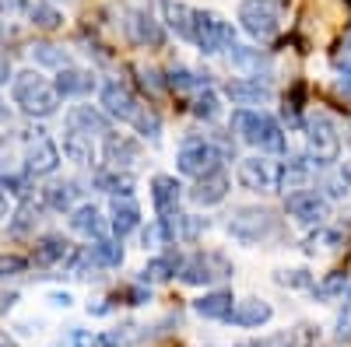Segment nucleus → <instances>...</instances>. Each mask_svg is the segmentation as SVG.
Masks as SVG:
<instances>
[{
  "mask_svg": "<svg viewBox=\"0 0 351 347\" xmlns=\"http://www.w3.org/2000/svg\"><path fill=\"white\" fill-rule=\"evenodd\" d=\"M180 264H183V253H176V249L148 259L144 270H141V284H165V281H172L176 274H180Z\"/></svg>",
  "mask_w": 351,
  "mask_h": 347,
  "instance_id": "7c9ffc66",
  "label": "nucleus"
},
{
  "mask_svg": "<svg viewBox=\"0 0 351 347\" xmlns=\"http://www.w3.org/2000/svg\"><path fill=\"white\" fill-rule=\"evenodd\" d=\"M0 190H4L8 196H18V200H28V193H32V176L21 168V172H4L0 176Z\"/></svg>",
  "mask_w": 351,
  "mask_h": 347,
  "instance_id": "79ce46f5",
  "label": "nucleus"
},
{
  "mask_svg": "<svg viewBox=\"0 0 351 347\" xmlns=\"http://www.w3.org/2000/svg\"><path fill=\"white\" fill-rule=\"evenodd\" d=\"M271 316H274L271 302H263V298H239L236 309H232V316H228V323L253 330V326H263V323L271 320Z\"/></svg>",
  "mask_w": 351,
  "mask_h": 347,
  "instance_id": "cd10ccee",
  "label": "nucleus"
},
{
  "mask_svg": "<svg viewBox=\"0 0 351 347\" xmlns=\"http://www.w3.org/2000/svg\"><path fill=\"white\" fill-rule=\"evenodd\" d=\"M109 309H112V305H109V298H99L95 305H92V302H88V316H106Z\"/></svg>",
  "mask_w": 351,
  "mask_h": 347,
  "instance_id": "603ef678",
  "label": "nucleus"
},
{
  "mask_svg": "<svg viewBox=\"0 0 351 347\" xmlns=\"http://www.w3.org/2000/svg\"><path fill=\"white\" fill-rule=\"evenodd\" d=\"M11 99H14V105L28 116V120H49V116H56V109H60V102H64L60 95H56L53 81H46L39 70L14 74Z\"/></svg>",
  "mask_w": 351,
  "mask_h": 347,
  "instance_id": "f03ea898",
  "label": "nucleus"
},
{
  "mask_svg": "<svg viewBox=\"0 0 351 347\" xmlns=\"http://www.w3.org/2000/svg\"><path fill=\"white\" fill-rule=\"evenodd\" d=\"M180 196H183V186L176 176H155L152 179V204H155L158 221H165L180 211Z\"/></svg>",
  "mask_w": 351,
  "mask_h": 347,
  "instance_id": "412c9836",
  "label": "nucleus"
},
{
  "mask_svg": "<svg viewBox=\"0 0 351 347\" xmlns=\"http://www.w3.org/2000/svg\"><path fill=\"white\" fill-rule=\"evenodd\" d=\"M165 88L176 95H200L211 88V74H197L190 67H172L165 74Z\"/></svg>",
  "mask_w": 351,
  "mask_h": 347,
  "instance_id": "c85d7f7f",
  "label": "nucleus"
},
{
  "mask_svg": "<svg viewBox=\"0 0 351 347\" xmlns=\"http://www.w3.org/2000/svg\"><path fill=\"white\" fill-rule=\"evenodd\" d=\"M60 148L56 140L46 137V130H36V137H28V148H25V172L32 179H43V176H53L60 168Z\"/></svg>",
  "mask_w": 351,
  "mask_h": 347,
  "instance_id": "9b49d317",
  "label": "nucleus"
},
{
  "mask_svg": "<svg viewBox=\"0 0 351 347\" xmlns=\"http://www.w3.org/2000/svg\"><path fill=\"white\" fill-rule=\"evenodd\" d=\"M141 231V246L144 249H158V246H172L169 235H165V224L162 221H152L148 228H137Z\"/></svg>",
  "mask_w": 351,
  "mask_h": 347,
  "instance_id": "c03bdc74",
  "label": "nucleus"
},
{
  "mask_svg": "<svg viewBox=\"0 0 351 347\" xmlns=\"http://www.w3.org/2000/svg\"><path fill=\"white\" fill-rule=\"evenodd\" d=\"M236 176H239L243 190H250V193H271L278 186V165L263 155H253V158L239 162Z\"/></svg>",
  "mask_w": 351,
  "mask_h": 347,
  "instance_id": "4468645a",
  "label": "nucleus"
},
{
  "mask_svg": "<svg viewBox=\"0 0 351 347\" xmlns=\"http://www.w3.org/2000/svg\"><path fill=\"white\" fill-rule=\"evenodd\" d=\"M43 4H53L56 8V4H74V0H43Z\"/></svg>",
  "mask_w": 351,
  "mask_h": 347,
  "instance_id": "052dcab7",
  "label": "nucleus"
},
{
  "mask_svg": "<svg viewBox=\"0 0 351 347\" xmlns=\"http://www.w3.org/2000/svg\"><path fill=\"white\" fill-rule=\"evenodd\" d=\"M239 25L243 32L267 42L281 32V18H285V4H278V0H243L239 4Z\"/></svg>",
  "mask_w": 351,
  "mask_h": 347,
  "instance_id": "423d86ee",
  "label": "nucleus"
},
{
  "mask_svg": "<svg viewBox=\"0 0 351 347\" xmlns=\"http://www.w3.org/2000/svg\"><path fill=\"white\" fill-rule=\"evenodd\" d=\"M14 81V70H11V60L4 53H0V88H4V84H11Z\"/></svg>",
  "mask_w": 351,
  "mask_h": 347,
  "instance_id": "3c124183",
  "label": "nucleus"
},
{
  "mask_svg": "<svg viewBox=\"0 0 351 347\" xmlns=\"http://www.w3.org/2000/svg\"><path fill=\"white\" fill-rule=\"evenodd\" d=\"M225 99H232V105H239V109H253V105H271L274 92L260 77H232L225 81Z\"/></svg>",
  "mask_w": 351,
  "mask_h": 347,
  "instance_id": "2eb2a0df",
  "label": "nucleus"
},
{
  "mask_svg": "<svg viewBox=\"0 0 351 347\" xmlns=\"http://www.w3.org/2000/svg\"><path fill=\"white\" fill-rule=\"evenodd\" d=\"M74 347H120L112 333H74Z\"/></svg>",
  "mask_w": 351,
  "mask_h": 347,
  "instance_id": "de8ad7c7",
  "label": "nucleus"
},
{
  "mask_svg": "<svg viewBox=\"0 0 351 347\" xmlns=\"http://www.w3.org/2000/svg\"><path fill=\"white\" fill-rule=\"evenodd\" d=\"M109 228L116 239H123L141 228V207L134 196H112L109 200Z\"/></svg>",
  "mask_w": 351,
  "mask_h": 347,
  "instance_id": "aec40b11",
  "label": "nucleus"
},
{
  "mask_svg": "<svg viewBox=\"0 0 351 347\" xmlns=\"http://www.w3.org/2000/svg\"><path fill=\"white\" fill-rule=\"evenodd\" d=\"M232 133L250 148H260L267 155H285L288 151V137L285 127L263 109H236L232 112Z\"/></svg>",
  "mask_w": 351,
  "mask_h": 347,
  "instance_id": "f257e3e1",
  "label": "nucleus"
},
{
  "mask_svg": "<svg viewBox=\"0 0 351 347\" xmlns=\"http://www.w3.org/2000/svg\"><path fill=\"white\" fill-rule=\"evenodd\" d=\"M236 347H263V344H260V340H239Z\"/></svg>",
  "mask_w": 351,
  "mask_h": 347,
  "instance_id": "bf43d9fd",
  "label": "nucleus"
},
{
  "mask_svg": "<svg viewBox=\"0 0 351 347\" xmlns=\"http://www.w3.org/2000/svg\"><path fill=\"white\" fill-rule=\"evenodd\" d=\"M225 231L232 235V242H239V246H260L278 231V214L271 207H260V204H243L228 214Z\"/></svg>",
  "mask_w": 351,
  "mask_h": 347,
  "instance_id": "7ed1b4c3",
  "label": "nucleus"
},
{
  "mask_svg": "<svg viewBox=\"0 0 351 347\" xmlns=\"http://www.w3.org/2000/svg\"><path fill=\"white\" fill-rule=\"evenodd\" d=\"M14 302H18V292H0V312L14 309Z\"/></svg>",
  "mask_w": 351,
  "mask_h": 347,
  "instance_id": "5fc2aeb1",
  "label": "nucleus"
},
{
  "mask_svg": "<svg viewBox=\"0 0 351 347\" xmlns=\"http://www.w3.org/2000/svg\"><path fill=\"white\" fill-rule=\"evenodd\" d=\"M25 267H28V259H25V256H18V253H0V281L25 274Z\"/></svg>",
  "mask_w": 351,
  "mask_h": 347,
  "instance_id": "a18cd8bd",
  "label": "nucleus"
},
{
  "mask_svg": "<svg viewBox=\"0 0 351 347\" xmlns=\"http://www.w3.org/2000/svg\"><path fill=\"white\" fill-rule=\"evenodd\" d=\"M225 60H228V67L243 70L246 77H260V74L271 70V56L263 49H253V46H236V42H232L225 49Z\"/></svg>",
  "mask_w": 351,
  "mask_h": 347,
  "instance_id": "4be33fe9",
  "label": "nucleus"
},
{
  "mask_svg": "<svg viewBox=\"0 0 351 347\" xmlns=\"http://www.w3.org/2000/svg\"><path fill=\"white\" fill-rule=\"evenodd\" d=\"M102 158L112 172H130L144 162V148H141V140L130 137V133H116L109 130L102 137Z\"/></svg>",
  "mask_w": 351,
  "mask_h": 347,
  "instance_id": "9d476101",
  "label": "nucleus"
},
{
  "mask_svg": "<svg viewBox=\"0 0 351 347\" xmlns=\"http://www.w3.org/2000/svg\"><path fill=\"white\" fill-rule=\"evenodd\" d=\"M71 231H77V235H84V239H106V231H109V221H106V214L95 207V204H77L74 211H71Z\"/></svg>",
  "mask_w": 351,
  "mask_h": 347,
  "instance_id": "b1692460",
  "label": "nucleus"
},
{
  "mask_svg": "<svg viewBox=\"0 0 351 347\" xmlns=\"http://www.w3.org/2000/svg\"><path fill=\"white\" fill-rule=\"evenodd\" d=\"M74 253V246L60 235V231H49V235L36 239V249H32V259L39 267H56V264H67V256Z\"/></svg>",
  "mask_w": 351,
  "mask_h": 347,
  "instance_id": "bb28decb",
  "label": "nucleus"
},
{
  "mask_svg": "<svg viewBox=\"0 0 351 347\" xmlns=\"http://www.w3.org/2000/svg\"><path fill=\"white\" fill-rule=\"evenodd\" d=\"M309 292H313L316 302H334V298H341V295L348 292V274H344V270H334V274H327L324 281H316Z\"/></svg>",
  "mask_w": 351,
  "mask_h": 347,
  "instance_id": "58836bf2",
  "label": "nucleus"
},
{
  "mask_svg": "<svg viewBox=\"0 0 351 347\" xmlns=\"http://www.w3.org/2000/svg\"><path fill=\"white\" fill-rule=\"evenodd\" d=\"M60 155L67 162H74L77 168H92L95 165V137H84L77 130H64V140H60Z\"/></svg>",
  "mask_w": 351,
  "mask_h": 347,
  "instance_id": "a878e982",
  "label": "nucleus"
},
{
  "mask_svg": "<svg viewBox=\"0 0 351 347\" xmlns=\"http://www.w3.org/2000/svg\"><path fill=\"white\" fill-rule=\"evenodd\" d=\"M285 211L306 228H319L330 218V200L324 193H316V190H302L295 196H285Z\"/></svg>",
  "mask_w": 351,
  "mask_h": 347,
  "instance_id": "f8f14e48",
  "label": "nucleus"
},
{
  "mask_svg": "<svg viewBox=\"0 0 351 347\" xmlns=\"http://www.w3.org/2000/svg\"><path fill=\"white\" fill-rule=\"evenodd\" d=\"M28 21H32L36 28H43V32H56V28L64 25V11L53 8V4H43V0H36V4L28 8Z\"/></svg>",
  "mask_w": 351,
  "mask_h": 347,
  "instance_id": "ea45409f",
  "label": "nucleus"
},
{
  "mask_svg": "<svg viewBox=\"0 0 351 347\" xmlns=\"http://www.w3.org/2000/svg\"><path fill=\"white\" fill-rule=\"evenodd\" d=\"M43 211H46L43 200H39V204L32 196L21 200V204L11 211V218H8V231H11V235H32V231L39 228V221H43Z\"/></svg>",
  "mask_w": 351,
  "mask_h": 347,
  "instance_id": "2f4dec72",
  "label": "nucleus"
},
{
  "mask_svg": "<svg viewBox=\"0 0 351 347\" xmlns=\"http://www.w3.org/2000/svg\"><path fill=\"white\" fill-rule=\"evenodd\" d=\"M127 305H141V302H148V292H144V287H130V292H127Z\"/></svg>",
  "mask_w": 351,
  "mask_h": 347,
  "instance_id": "864d4df0",
  "label": "nucleus"
},
{
  "mask_svg": "<svg viewBox=\"0 0 351 347\" xmlns=\"http://www.w3.org/2000/svg\"><path fill=\"white\" fill-rule=\"evenodd\" d=\"M190 112L197 116V120H208V123H215L218 116H221V99H218V92H200V95H193V105H190Z\"/></svg>",
  "mask_w": 351,
  "mask_h": 347,
  "instance_id": "a19ab883",
  "label": "nucleus"
},
{
  "mask_svg": "<svg viewBox=\"0 0 351 347\" xmlns=\"http://www.w3.org/2000/svg\"><path fill=\"white\" fill-rule=\"evenodd\" d=\"M95 74L92 70H84V67H64V70H56V81H53V88L60 99H81V95H92L95 92Z\"/></svg>",
  "mask_w": 351,
  "mask_h": 347,
  "instance_id": "a211bd4d",
  "label": "nucleus"
},
{
  "mask_svg": "<svg viewBox=\"0 0 351 347\" xmlns=\"http://www.w3.org/2000/svg\"><path fill=\"white\" fill-rule=\"evenodd\" d=\"M28 53H32V60H36L39 67H49V70H64V67H71L67 49H64V46H56V42L39 39V42L28 46Z\"/></svg>",
  "mask_w": 351,
  "mask_h": 347,
  "instance_id": "f704fd0d",
  "label": "nucleus"
},
{
  "mask_svg": "<svg viewBox=\"0 0 351 347\" xmlns=\"http://www.w3.org/2000/svg\"><path fill=\"white\" fill-rule=\"evenodd\" d=\"M190 42L200 49V53H221L236 42V28L232 21H225L218 11H200L197 8V21H193V36Z\"/></svg>",
  "mask_w": 351,
  "mask_h": 347,
  "instance_id": "6e6552de",
  "label": "nucleus"
},
{
  "mask_svg": "<svg viewBox=\"0 0 351 347\" xmlns=\"http://www.w3.org/2000/svg\"><path fill=\"white\" fill-rule=\"evenodd\" d=\"M302 130H306V158L316 168L337 165V158H341V133H337L330 116L327 112H309L302 120Z\"/></svg>",
  "mask_w": 351,
  "mask_h": 347,
  "instance_id": "20e7f679",
  "label": "nucleus"
},
{
  "mask_svg": "<svg viewBox=\"0 0 351 347\" xmlns=\"http://www.w3.org/2000/svg\"><path fill=\"white\" fill-rule=\"evenodd\" d=\"M348 144H351V133H348Z\"/></svg>",
  "mask_w": 351,
  "mask_h": 347,
  "instance_id": "680f3d73",
  "label": "nucleus"
},
{
  "mask_svg": "<svg viewBox=\"0 0 351 347\" xmlns=\"http://www.w3.org/2000/svg\"><path fill=\"white\" fill-rule=\"evenodd\" d=\"M67 127L84 133V137H106L112 127H109V116L99 109V105H71L67 112Z\"/></svg>",
  "mask_w": 351,
  "mask_h": 347,
  "instance_id": "6ab92c4d",
  "label": "nucleus"
},
{
  "mask_svg": "<svg viewBox=\"0 0 351 347\" xmlns=\"http://www.w3.org/2000/svg\"><path fill=\"white\" fill-rule=\"evenodd\" d=\"M316 340V330L309 323H299L291 330H281V333H271L267 340H260L263 347H313Z\"/></svg>",
  "mask_w": 351,
  "mask_h": 347,
  "instance_id": "e433bc0d",
  "label": "nucleus"
},
{
  "mask_svg": "<svg viewBox=\"0 0 351 347\" xmlns=\"http://www.w3.org/2000/svg\"><path fill=\"white\" fill-rule=\"evenodd\" d=\"M99 109L109 116V120L130 123L137 116V109H141V99L134 95V88L123 77H109V81H102V88H99Z\"/></svg>",
  "mask_w": 351,
  "mask_h": 347,
  "instance_id": "1a4fd4ad",
  "label": "nucleus"
},
{
  "mask_svg": "<svg viewBox=\"0 0 351 347\" xmlns=\"http://www.w3.org/2000/svg\"><path fill=\"white\" fill-rule=\"evenodd\" d=\"M176 168L197 183V179H204V176H211V172L221 168V155L215 151V144L208 137H186L183 148L176 151Z\"/></svg>",
  "mask_w": 351,
  "mask_h": 347,
  "instance_id": "0eeeda50",
  "label": "nucleus"
},
{
  "mask_svg": "<svg viewBox=\"0 0 351 347\" xmlns=\"http://www.w3.org/2000/svg\"><path fill=\"white\" fill-rule=\"evenodd\" d=\"M0 347H18V340H14L8 330H0Z\"/></svg>",
  "mask_w": 351,
  "mask_h": 347,
  "instance_id": "4d7b16f0",
  "label": "nucleus"
},
{
  "mask_svg": "<svg viewBox=\"0 0 351 347\" xmlns=\"http://www.w3.org/2000/svg\"><path fill=\"white\" fill-rule=\"evenodd\" d=\"M274 281L281 284V287H313L316 281H313V274L306 270V267H288V270H278L274 274Z\"/></svg>",
  "mask_w": 351,
  "mask_h": 347,
  "instance_id": "37998d69",
  "label": "nucleus"
},
{
  "mask_svg": "<svg viewBox=\"0 0 351 347\" xmlns=\"http://www.w3.org/2000/svg\"><path fill=\"white\" fill-rule=\"evenodd\" d=\"M77 196H81V186H77V179H49L46 186H43V207H49V211H56V214H71L74 211V204H77Z\"/></svg>",
  "mask_w": 351,
  "mask_h": 347,
  "instance_id": "5701e85b",
  "label": "nucleus"
},
{
  "mask_svg": "<svg viewBox=\"0 0 351 347\" xmlns=\"http://www.w3.org/2000/svg\"><path fill=\"white\" fill-rule=\"evenodd\" d=\"M162 11H165V28H169V32H176L180 39L190 42L193 21H197V8L183 4V0H162Z\"/></svg>",
  "mask_w": 351,
  "mask_h": 347,
  "instance_id": "c756f323",
  "label": "nucleus"
},
{
  "mask_svg": "<svg viewBox=\"0 0 351 347\" xmlns=\"http://www.w3.org/2000/svg\"><path fill=\"white\" fill-rule=\"evenodd\" d=\"M95 190L109 193V196H134V176L130 172H112V168H99L92 176Z\"/></svg>",
  "mask_w": 351,
  "mask_h": 347,
  "instance_id": "72a5a7b5",
  "label": "nucleus"
},
{
  "mask_svg": "<svg viewBox=\"0 0 351 347\" xmlns=\"http://www.w3.org/2000/svg\"><path fill=\"white\" fill-rule=\"evenodd\" d=\"M123 32L134 46H148V49H158L165 42V25L152 14V11H127V21H123Z\"/></svg>",
  "mask_w": 351,
  "mask_h": 347,
  "instance_id": "ddd939ff",
  "label": "nucleus"
},
{
  "mask_svg": "<svg viewBox=\"0 0 351 347\" xmlns=\"http://www.w3.org/2000/svg\"><path fill=\"white\" fill-rule=\"evenodd\" d=\"M8 120H11V109H8L4 99H0V123H8Z\"/></svg>",
  "mask_w": 351,
  "mask_h": 347,
  "instance_id": "13d9d810",
  "label": "nucleus"
},
{
  "mask_svg": "<svg viewBox=\"0 0 351 347\" xmlns=\"http://www.w3.org/2000/svg\"><path fill=\"white\" fill-rule=\"evenodd\" d=\"M46 302L56 305V309H71V305H74V295H71V292H49Z\"/></svg>",
  "mask_w": 351,
  "mask_h": 347,
  "instance_id": "8fccbe9b",
  "label": "nucleus"
},
{
  "mask_svg": "<svg viewBox=\"0 0 351 347\" xmlns=\"http://www.w3.org/2000/svg\"><path fill=\"white\" fill-rule=\"evenodd\" d=\"M236 274V267L228 264L225 253H215V249H200V253H190L183 256L180 264V281L190 284V287H204V284H215V281H228Z\"/></svg>",
  "mask_w": 351,
  "mask_h": 347,
  "instance_id": "39448f33",
  "label": "nucleus"
},
{
  "mask_svg": "<svg viewBox=\"0 0 351 347\" xmlns=\"http://www.w3.org/2000/svg\"><path fill=\"white\" fill-rule=\"evenodd\" d=\"M208 140L215 144V151L221 155V162H236V137H232V133L215 130V133H208Z\"/></svg>",
  "mask_w": 351,
  "mask_h": 347,
  "instance_id": "49530a36",
  "label": "nucleus"
},
{
  "mask_svg": "<svg viewBox=\"0 0 351 347\" xmlns=\"http://www.w3.org/2000/svg\"><path fill=\"white\" fill-rule=\"evenodd\" d=\"M232 309H236V298H232V292H225V287L200 295V298L193 302V312L204 316V320H228Z\"/></svg>",
  "mask_w": 351,
  "mask_h": 347,
  "instance_id": "473e14b6",
  "label": "nucleus"
},
{
  "mask_svg": "<svg viewBox=\"0 0 351 347\" xmlns=\"http://www.w3.org/2000/svg\"><path fill=\"white\" fill-rule=\"evenodd\" d=\"M334 337L341 344H351V302L337 312V323H334Z\"/></svg>",
  "mask_w": 351,
  "mask_h": 347,
  "instance_id": "09e8293b",
  "label": "nucleus"
},
{
  "mask_svg": "<svg viewBox=\"0 0 351 347\" xmlns=\"http://www.w3.org/2000/svg\"><path fill=\"white\" fill-rule=\"evenodd\" d=\"M88 253H92V259L102 267V270H116V267H123V246L120 239H95L92 246H88Z\"/></svg>",
  "mask_w": 351,
  "mask_h": 347,
  "instance_id": "c9c22d12",
  "label": "nucleus"
},
{
  "mask_svg": "<svg viewBox=\"0 0 351 347\" xmlns=\"http://www.w3.org/2000/svg\"><path fill=\"white\" fill-rule=\"evenodd\" d=\"M228 190H232V179L225 176V172L218 168V172H211V176H204V179H197L190 190H186V196L193 200L197 207H218L221 200L228 196Z\"/></svg>",
  "mask_w": 351,
  "mask_h": 347,
  "instance_id": "f3484780",
  "label": "nucleus"
},
{
  "mask_svg": "<svg viewBox=\"0 0 351 347\" xmlns=\"http://www.w3.org/2000/svg\"><path fill=\"white\" fill-rule=\"evenodd\" d=\"M130 127H134V133H137V140H158L162 137V116L152 109V105H141L137 109V116L130 120Z\"/></svg>",
  "mask_w": 351,
  "mask_h": 347,
  "instance_id": "4c0bfd02",
  "label": "nucleus"
},
{
  "mask_svg": "<svg viewBox=\"0 0 351 347\" xmlns=\"http://www.w3.org/2000/svg\"><path fill=\"white\" fill-rule=\"evenodd\" d=\"M313 176H316V165L309 158H285L278 165V190L285 196H295V193L309 190Z\"/></svg>",
  "mask_w": 351,
  "mask_h": 347,
  "instance_id": "dca6fc26",
  "label": "nucleus"
},
{
  "mask_svg": "<svg viewBox=\"0 0 351 347\" xmlns=\"http://www.w3.org/2000/svg\"><path fill=\"white\" fill-rule=\"evenodd\" d=\"M8 218H11V196L0 190V221H8Z\"/></svg>",
  "mask_w": 351,
  "mask_h": 347,
  "instance_id": "6e6d98bb",
  "label": "nucleus"
},
{
  "mask_svg": "<svg viewBox=\"0 0 351 347\" xmlns=\"http://www.w3.org/2000/svg\"><path fill=\"white\" fill-rule=\"evenodd\" d=\"M162 224H165L169 242H197L204 231H208V218H200V214H183V211H176V214L165 218Z\"/></svg>",
  "mask_w": 351,
  "mask_h": 347,
  "instance_id": "393cba45",
  "label": "nucleus"
}]
</instances>
